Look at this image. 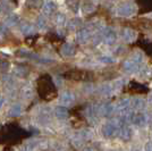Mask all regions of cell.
<instances>
[{
	"mask_svg": "<svg viewBox=\"0 0 152 151\" xmlns=\"http://www.w3.org/2000/svg\"><path fill=\"white\" fill-rule=\"evenodd\" d=\"M75 100V95L73 92L70 91H65L63 92L60 97H59V102H60V106L63 107H67V106H70Z\"/></svg>",
	"mask_w": 152,
	"mask_h": 151,
	"instance_id": "cell-1",
	"label": "cell"
},
{
	"mask_svg": "<svg viewBox=\"0 0 152 151\" xmlns=\"http://www.w3.org/2000/svg\"><path fill=\"white\" fill-rule=\"evenodd\" d=\"M117 131H118V125H117V123H113V122H108L107 124H104L102 127V133L107 138H111L113 135L117 133Z\"/></svg>",
	"mask_w": 152,
	"mask_h": 151,
	"instance_id": "cell-2",
	"label": "cell"
},
{
	"mask_svg": "<svg viewBox=\"0 0 152 151\" xmlns=\"http://www.w3.org/2000/svg\"><path fill=\"white\" fill-rule=\"evenodd\" d=\"M128 117H129L128 120H129L131 123H133L134 125H136V126H143L146 123L145 115H144V114H142V113H140V114L132 113Z\"/></svg>",
	"mask_w": 152,
	"mask_h": 151,
	"instance_id": "cell-3",
	"label": "cell"
},
{
	"mask_svg": "<svg viewBox=\"0 0 152 151\" xmlns=\"http://www.w3.org/2000/svg\"><path fill=\"white\" fill-rule=\"evenodd\" d=\"M135 12V7L133 4L131 2H126V4H123L119 8H118V15L121 16H129Z\"/></svg>",
	"mask_w": 152,
	"mask_h": 151,
	"instance_id": "cell-4",
	"label": "cell"
},
{
	"mask_svg": "<svg viewBox=\"0 0 152 151\" xmlns=\"http://www.w3.org/2000/svg\"><path fill=\"white\" fill-rule=\"evenodd\" d=\"M90 37H91V34H90L89 30H88V29H82V30H80V31L77 32V34H76V40H77V42H80V43H85V42L89 41Z\"/></svg>",
	"mask_w": 152,
	"mask_h": 151,
	"instance_id": "cell-5",
	"label": "cell"
},
{
	"mask_svg": "<svg viewBox=\"0 0 152 151\" xmlns=\"http://www.w3.org/2000/svg\"><path fill=\"white\" fill-rule=\"evenodd\" d=\"M117 39V34L113 29H106V31L103 33V40L106 41V43L113 44Z\"/></svg>",
	"mask_w": 152,
	"mask_h": 151,
	"instance_id": "cell-6",
	"label": "cell"
},
{
	"mask_svg": "<svg viewBox=\"0 0 152 151\" xmlns=\"http://www.w3.org/2000/svg\"><path fill=\"white\" fill-rule=\"evenodd\" d=\"M55 116L58 119H66L68 117V109L63 106H57L55 108Z\"/></svg>",
	"mask_w": 152,
	"mask_h": 151,
	"instance_id": "cell-7",
	"label": "cell"
},
{
	"mask_svg": "<svg viewBox=\"0 0 152 151\" xmlns=\"http://www.w3.org/2000/svg\"><path fill=\"white\" fill-rule=\"evenodd\" d=\"M55 8H56V5L55 2L52 1H45L42 6V13L45 16H50L51 14L55 12Z\"/></svg>",
	"mask_w": 152,
	"mask_h": 151,
	"instance_id": "cell-8",
	"label": "cell"
},
{
	"mask_svg": "<svg viewBox=\"0 0 152 151\" xmlns=\"http://www.w3.org/2000/svg\"><path fill=\"white\" fill-rule=\"evenodd\" d=\"M61 54L66 57L74 56V54H75V47L70 43H65L61 47Z\"/></svg>",
	"mask_w": 152,
	"mask_h": 151,
	"instance_id": "cell-9",
	"label": "cell"
},
{
	"mask_svg": "<svg viewBox=\"0 0 152 151\" xmlns=\"http://www.w3.org/2000/svg\"><path fill=\"white\" fill-rule=\"evenodd\" d=\"M129 103H131V101L128 100V99H123V100L118 101L117 102V105L115 106V109L116 111H118V113H121V111H124V110H126L128 106H129Z\"/></svg>",
	"mask_w": 152,
	"mask_h": 151,
	"instance_id": "cell-10",
	"label": "cell"
},
{
	"mask_svg": "<svg viewBox=\"0 0 152 151\" xmlns=\"http://www.w3.org/2000/svg\"><path fill=\"white\" fill-rule=\"evenodd\" d=\"M139 65L140 64L135 63L133 59H129V60H127V62L124 63V69L127 70V72L133 73V72H135V70L139 69Z\"/></svg>",
	"mask_w": 152,
	"mask_h": 151,
	"instance_id": "cell-11",
	"label": "cell"
},
{
	"mask_svg": "<svg viewBox=\"0 0 152 151\" xmlns=\"http://www.w3.org/2000/svg\"><path fill=\"white\" fill-rule=\"evenodd\" d=\"M121 35H123V39L126 41V42H131L134 38H135V32L132 30V29H124L123 32H121Z\"/></svg>",
	"mask_w": 152,
	"mask_h": 151,
	"instance_id": "cell-12",
	"label": "cell"
},
{
	"mask_svg": "<svg viewBox=\"0 0 152 151\" xmlns=\"http://www.w3.org/2000/svg\"><path fill=\"white\" fill-rule=\"evenodd\" d=\"M22 114V105L19 103H15L14 106H12V108L8 111V116L10 117H17Z\"/></svg>",
	"mask_w": 152,
	"mask_h": 151,
	"instance_id": "cell-13",
	"label": "cell"
},
{
	"mask_svg": "<svg viewBox=\"0 0 152 151\" xmlns=\"http://www.w3.org/2000/svg\"><path fill=\"white\" fill-rule=\"evenodd\" d=\"M146 106L145 100L141 99V98H135L133 101H132V107L136 110H141V109H144Z\"/></svg>",
	"mask_w": 152,
	"mask_h": 151,
	"instance_id": "cell-14",
	"label": "cell"
},
{
	"mask_svg": "<svg viewBox=\"0 0 152 151\" xmlns=\"http://www.w3.org/2000/svg\"><path fill=\"white\" fill-rule=\"evenodd\" d=\"M34 30H35V27L32 24H30V23H25V24H23L20 26V32L24 35H30L32 33H34Z\"/></svg>",
	"mask_w": 152,
	"mask_h": 151,
	"instance_id": "cell-15",
	"label": "cell"
},
{
	"mask_svg": "<svg viewBox=\"0 0 152 151\" xmlns=\"http://www.w3.org/2000/svg\"><path fill=\"white\" fill-rule=\"evenodd\" d=\"M19 23V17L17 15H10V16H8L5 21V24L6 26H15L17 25Z\"/></svg>",
	"mask_w": 152,
	"mask_h": 151,
	"instance_id": "cell-16",
	"label": "cell"
},
{
	"mask_svg": "<svg viewBox=\"0 0 152 151\" xmlns=\"http://www.w3.org/2000/svg\"><path fill=\"white\" fill-rule=\"evenodd\" d=\"M132 136V131H131V128L129 127H127V126H124V127H121V138L124 140V141H128L129 139Z\"/></svg>",
	"mask_w": 152,
	"mask_h": 151,
	"instance_id": "cell-17",
	"label": "cell"
},
{
	"mask_svg": "<svg viewBox=\"0 0 152 151\" xmlns=\"http://www.w3.org/2000/svg\"><path fill=\"white\" fill-rule=\"evenodd\" d=\"M100 111L103 116H109L110 114L114 111V106L113 105H110V103H106V105H103L100 109Z\"/></svg>",
	"mask_w": 152,
	"mask_h": 151,
	"instance_id": "cell-18",
	"label": "cell"
},
{
	"mask_svg": "<svg viewBox=\"0 0 152 151\" xmlns=\"http://www.w3.org/2000/svg\"><path fill=\"white\" fill-rule=\"evenodd\" d=\"M55 22H56V24L58 26L65 25V23H66V16L61 13H58L56 15V17H55Z\"/></svg>",
	"mask_w": 152,
	"mask_h": 151,
	"instance_id": "cell-19",
	"label": "cell"
},
{
	"mask_svg": "<svg viewBox=\"0 0 152 151\" xmlns=\"http://www.w3.org/2000/svg\"><path fill=\"white\" fill-rule=\"evenodd\" d=\"M81 24H82V21L80 18H73L72 21H69L68 27H69L70 30H73V29H75V27H78Z\"/></svg>",
	"mask_w": 152,
	"mask_h": 151,
	"instance_id": "cell-20",
	"label": "cell"
},
{
	"mask_svg": "<svg viewBox=\"0 0 152 151\" xmlns=\"http://www.w3.org/2000/svg\"><path fill=\"white\" fill-rule=\"evenodd\" d=\"M32 89L31 86H25V88L22 90V95L24 97V98H30L32 95Z\"/></svg>",
	"mask_w": 152,
	"mask_h": 151,
	"instance_id": "cell-21",
	"label": "cell"
},
{
	"mask_svg": "<svg viewBox=\"0 0 152 151\" xmlns=\"http://www.w3.org/2000/svg\"><path fill=\"white\" fill-rule=\"evenodd\" d=\"M45 24H47L45 18V17H42V16H40V17L38 18V21H37V26L40 27V29H43V27H45Z\"/></svg>",
	"mask_w": 152,
	"mask_h": 151,
	"instance_id": "cell-22",
	"label": "cell"
},
{
	"mask_svg": "<svg viewBox=\"0 0 152 151\" xmlns=\"http://www.w3.org/2000/svg\"><path fill=\"white\" fill-rule=\"evenodd\" d=\"M99 60L102 62V63H113V62H114V59H113L111 57H108V56L100 57V58H99Z\"/></svg>",
	"mask_w": 152,
	"mask_h": 151,
	"instance_id": "cell-23",
	"label": "cell"
},
{
	"mask_svg": "<svg viewBox=\"0 0 152 151\" xmlns=\"http://www.w3.org/2000/svg\"><path fill=\"white\" fill-rule=\"evenodd\" d=\"M144 151H152V143H146L145 147H144Z\"/></svg>",
	"mask_w": 152,
	"mask_h": 151,
	"instance_id": "cell-24",
	"label": "cell"
},
{
	"mask_svg": "<svg viewBox=\"0 0 152 151\" xmlns=\"http://www.w3.org/2000/svg\"><path fill=\"white\" fill-rule=\"evenodd\" d=\"M4 102H5V100H4V98H0V108L2 107V105H4Z\"/></svg>",
	"mask_w": 152,
	"mask_h": 151,
	"instance_id": "cell-25",
	"label": "cell"
},
{
	"mask_svg": "<svg viewBox=\"0 0 152 151\" xmlns=\"http://www.w3.org/2000/svg\"><path fill=\"white\" fill-rule=\"evenodd\" d=\"M84 151H93V149H92V148H86Z\"/></svg>",
	"mask_w": 152,
	"mask_h": 151,
	"instance_id": "cell-26",
	"label": "cell"
},
{
	"mask_svg": "<svg viewBox=\"0 0 152 151\" xmlns=\"http://www.w3.org/2000/svg\"><path fill=\"white\" fill-rule=\"evenodd\" d=\"M0 10H1V6H0Z\"/></svg>",
	"mask_w": 152,
	"mask_h": 151,
	"instance_id": "cell-27",
	"label": "cell"
}]
</instances>
